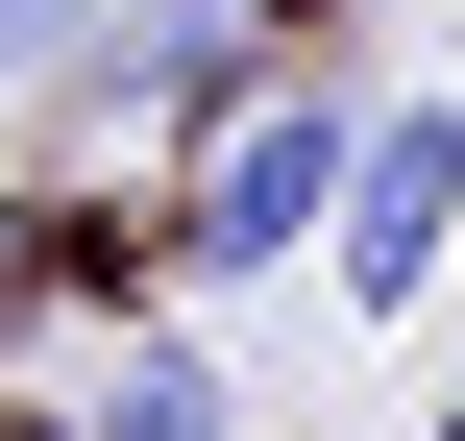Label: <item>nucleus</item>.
I'll list each match as a JSON object with an SVG mask.
<instances>
[{"label": "nucleus", "instance_id": "7ed1b4c3", "mask_svg": "<svg viewBox=\"0 0 465 441\" xmlns=\"http://www.w3.org/2000/svg\"><path fill=\"white\" fill-rule=\"evenodd\" d=\"M221 417H245V393H221L196 344H123V368L74 393V441H221Z\"/></svg>", "mask_w": 465, "mask_h": 441}, {"label": "nucleus", "instance_id": "f257e3e1", "mask_svg": "<svg viewBox=\"0 0 465 441\" xmlns=\"http://www.w3.org/2000/svg\"><path fill=\"white\" fill-rule=\"evenodd\" d=\"M368 123H392V98H368V74H343V25H319V74H270V98H245V123H221V147L172 172V221H147V246H172L196 295L294 270V246H319V221L368 196Z\"/></svg>", "mask_w": 465, "mask_h": 441}, {"label": "nucleus", "instance_id": "39448f33", "mask_svg": "<svg viewBox=\"0 0 465 441\" xmlns=\"http://www.w3.org/2000/svg\"><path fill=\"white\" fill-rule=\"evenodd\" d=\"M49 221H74V196H0V368H25V319H49V270H74Z\"/></svg>", "mask_w": 465, "mask_h": 441}, {"label": "nucleus", "instance_id": "f03ea898", "mask_svg": "<svg viewBox=\"0 0 465 441\" xmlns=\"http://www.w3.org/2000/svg\"><path fill=\"white\" fill-rule=\"evenodd\" d=\"M441 246H465V98H392V123H368V196H343V295L392 319Z\"/></svg>", "mask_w": 465, "mask_h": 441}, {"label": "nucleus", "instance_id": "423d86ee", "mask_svg": "<svg viewBox=\"0 0 465 441\" xmlns=\"http://www.w3.org/2000/svg\"><path fill=\"white\" fill-rule=\"evenodd\" d=\"M0 441H74V417H0Z\"/></svg>", "mask_w": 465, "mask_h": 441}, {"label": "nucleus", "instance_id": "0eeeda50", "mask_svg": "<svg viewBox=\"0 0 465 441\" xmlns=\"http://www.w3.org/2000/svg\"><path fill=\"white\" fill-rule=\"evenodd\" d=\"M441 441H465V393H441Z\"/></svg>", "mask_w": 465, "mask_h": 441}, {"label": "nucleus", "instance_id": "20e7f679", "mask_svg": "<svg viewBox=\"0 0 465 441\" xmlns=\"http://www.w3.org/2000/svg\"><path fill=\"white\" fill-rule=\"evenodd\" d=\"M74 74H123V0H0V98H74Z\"/></svg>", "mask_w": 465, "mask_h": 441}]
</instances>
